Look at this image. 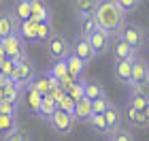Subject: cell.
Listing matches in <instances>:
<instances>
[{
  "label": "cell",
  "instance_id": "6da1fadb",
  "mask_svg": "<svg viewBox=\"0 0 149 141\" xmlns=\"http://www.w3.org/2000/svg\"><path fill=\"white\" fill-rule=\"evenodd\" d=\"M96 26L100 32H104L107 36H121V32L126 28V15L117 9L115 0H107V2H98V9L94 13Z\"/></svg>",
  "mask_w": 149,
  "mask_h": 141
},
{
  "label": "cell",
  "instance_id": "7a4b0ae2",
  "mask_svg": "<svg viewBox=\"0 0 149 141\" xmlns=\"http://www.w3.org/2000/svg\"><path fill=\"white\" fill-rule=\"evenodd\" d=\"M121 39H124L126 45L136 53L147 41V32H145L143 26L136 24V22H126V28H124V32H121Z\"/></svg>",
  "mask_w": 149,
  "mask_h": 141
},
{
  "label": "cell",
  "instance_id": "3957f363",
  "mask_svg": "<svg viewBox=\"0 0 149 141\" xmlns=\"http://www.w3.org/2000/svg\"><path fill=\"white\" fill-rule=\"evenodd\" d=\"M47 51H49V56L53 62H60V60H66L70 56V43L68 39L64 34H60V32H53L49 36V41H47Z\"/></svg>",
  "mask_w": 149,
  "mask_h": 141
},
{
  "label": "cell",
  "instance_id": "277c9868",
  "mask_svg": "<svg viewBox=\"0 0 149 141\" xmlns=\"http://www.w3.org/2000/svg\"><path fill=\"white\" fill-rule=\"evenodd\" d=\"M34 77H36V69H34V64L26 58V60H22V62L15 64V71H13V75H11V81L26 90L32 83V79H34Z\"/></svg>",
  "mask_w": 149,
  "mask_h": 141
},
{
  "label": "cell",
  "instance_id": "5b68a950",
  "mask_svg": "<svg viewBox=\"0 0 149 141\" xmlns=\"http://www.w3.org/2000/svg\"><path fill=\"white\" fill-rule=\"evenodd\" d=\"M0 43H2V49L6 53V58L13 60L15 64L28 58L26 56V43H24V39L19 34H11L9 39H4V41H0Z\"/></svg>",
  "mask_w": 149,
  "mask_h": 141
},
{
  "label": "cell",
  "instance_id": "8992f818",
  "mask_svg": "<svg viewBox=\"0 0 149 141\" xmlns=\"http://www.w3.org/2000/svg\"><path fill=\"white\" fill-rule=\"evenodd\" d=\"M49 126L58 135H70L72 128H74V118L70 113H64V111L56 109V113H53L51 120H49Z\"/></svg>",
  "mask_w": 149,
  "mask_h": 141
},
{
  "label": "cell",
  "instance_id": "52a82bcc",
  "mask_svg": "<svg viewBox=\"0 0 149 141\" xmlns=\"http://www.w3.org/2000/svg\"><path fill=\"white\" fill-rule=\"evenodd\" d=\"M70 53L74 58H79L81 62H90V60L94 58V51H92V45H90V39L83 36V34H77V39L72 41L70 45Z\"/></svg>",
  "mask_w": 149,
  "mask_h": 141
},
{
  "label": "cell",
  "instance_id": "ba28073f",
  "mask_svg": "<svg viewBox=\"0 0 149 141\" xmlns=\"http://www.w3.org/2000/svg\"><path fill=\"white\" fill-rule=\"evenodd\" d=\"M104 122H107V135H115L121 128V122H124V116H121V109L115 103L109 105V109L104 111Z\"/></svg>",
  "mask_w": 149,
  "mask_h": 141
},
{
  "label": "cell",
  "instance_id": "9c48e42d",
  "mask_svg": "<svg viewBox=\"0 0 149 141\" xmlns=\"http://www.w3.org/2000/svg\"><path fill=\"white\" fill-rule=\"evenodd\" d=\"M134 60H136V56H132V58H128V60H119V62H115L113 75H115V79H117L119 83H124V86H130Z\"/></svg>",
  "mask_w": 149,
  "mask_h": 141
},
{
  "label": "cell",
  "instance_id": "30bf717a",
  "mask_svg": "<svg viewBox=\"0 0 149 141\" xmlns=\"http://www.w3.org/2000/svg\"><path fill=\"white\" fill-rule=\"evenodd\" d=\"M17 30H19V22H17V17L13 15L11 11L0 13V41L9 39L11 34H17Z\"/></svg>",
  "mask_w": 149,
  "mask_h": 141
},
{
  "label": "cell",
  "instance_id": "8fae6325",
  "mask_svg": "<svg viewBox=\"0 0 149 141\" xmlns=\"http://www.w3.org/2000/svg\"><path fill=\"white\" fill-rule=\"evenodd\" d=\"M147 79H149V64L145 60L136 58L134 60V66H132V79H130V86H128V88L134 90V88H139L141 83H145Z\"/></svg>",
  "mask_w": 149,
  "mask_h": 141
},
{
  "label": "cell",
  "instance_id": "7c38bea8",
  "mask_svg": "<svg viewBox=\"0 0 149 141\" xmlns=\"http://www.w3.org/2000/svg\"><path fill=\"white\" fill-rule=\"evenodd\" d=\"M30 19L36 24H45L51 22V9L47 2H40V0H32L30 2Z\"/></svg>",
  "mask_w": 149,
  "mask_h": 141
},
{
  "label": "cell",
  "instance_id": "4fadbf2b",
  "mask_svg": "<svg viewBox=\"0 0 149 141\" xmlns=\"http://www.w3.org/2000/svg\"><path fill=\"white\" fill-rule=\"evenodd\" d=\"M90 45H92V51H94V58L96 56H102L104 51H109L111 49V36H107L104 32H100V30H96V32H92L90 36Z\"/></svg>",
  "mask_w": 149,
  "mask_h": 141
},
{
  "label": "cell",
  "instance_id": "5bb4252c",
  "mask_svg": "<svg viewBox=\"0 0 149 141\" xmlns=\"http://www.w3.org/2000/svg\"><path fill=\"white\" fill-rule=\"evenodd\" d=\"M111 49H113V58H115V62H119V60H128V58H132V56H136L130 47L126 45V41L121 36H115L111 39Z\"/></svg>",
  "mask_w": 149,
  "mask_h": 141
},
{
  "label": "cell",
  "instance_id": "9a60e30c",
  "mask_svg": "<svg viewBox=\"0 0 149 141\" xmlns=\"http://www.w3.org/2000/svg\"><path fill=\"white\" fill-rule=\"evenodd\" d=\"M72 118H74V124L77 122H83L87 124V120L92 118V103L87 98H81L74 103V113H72Z\"/></svg>",
  "mask_w": 149,
  "mask_h": 141
},
{
  "label": "cell",
  "instance_id": "2e32d148",
  "mask_svg": "<svg viewBox=\"0 0 149 141\" xmlns=\"http://www.w3.org/2000/svg\"><path fill=\"white\" fill-rule=\"evenodd\" d=\"M72 9H74V13H77L79 22H81V19L92 17L94 13H96V9H98V0H81V2H72Z\"/></svg>",
  "mask_w": 149,
  "mask_h": 141
},
{
  "label": "cell",
  "instance_id": "e0dca14e",
  "mask_svg": "<svg viewBox=\"0 0 149 141\" xmlns=\"http://www.w3.org/2000/svg\"><path fill=\"white\" fill-rule=\"evenodd\" d=\"M64 62H66V69H68V75L74 79V81H81V79H83V73H85V66H87V64L81 62L79 58H74L72 53L64 60Z\"/></svg>",
  "mask_w": 149,
  "mask_h": 141
},
{
  "label": "cell",
  "instance_id": "ac0fdd59",
  "mask_svg": "<svg viewBox=\"0 0 149 141\" xmlns=\"http://www.w3.org/2000/svg\"><path fill=\"white\" fill-rule=\"evenodd\" d=\"M30 90H34L36 94H40V96H47L49 94V90H51V77L47 75V73H36V77L32 79V83L28 86Z\"/></svg>",
  "mask_w": 149,
  "mask_h": 141
},
{
  "label": "cell",
  "instance_id": "d6986e66",
  "mask_svg": "<svg viewBox=\"0 0 149 141\" xmlns=\"http://www.w3.org/2000/svg\"><path fill=\"white\" fill-rule=\"evenodd\" d=\"M121 116H126L128 118V124L134 126V128H147V126H149V122H147L145 116H143V111L132 109L130 105H126V111L121 113Z\"/></svg>",
  "mask_w": 149,
  "mask_h": 141
},
{
  "label": "cell",
  "instance_id": "ffe728a7",
  "mask_svg": "<svg viewBox=\"0 0 149 141\" xmlns=\"http://www.w3.org/2000/svg\"><path fill=\"white\" fill-rule=\"evenodd\" d=\"M83 94H85V98L90 100V103H94V100H98V98H104L107 90L98 81H85L83 83Z\"/></svg>",
  "mask_w": 149,
  "mask_h": 141
},
{
  "label": "cell",
  "instance_id": "44dd1931",
  "mask_svg": "<svg viewBox=\"0 0 149 141\" xmlns=\"http://www.w3.org/2000/svg\"><path fill=\"white\" fill-rule=\"evenodd\" d=\"M36 22H32V19H28V22H22L19 24V30L17 34L24 39V43H36Z\"/></svg>",
  "mask_w": 149,
  "mask_h": 141
},
{
  "label": "cell",
  "instance_id": "7402d4cb",
  "mask_svg": "<svg viewBox=\"0 0 149 141\" xmlns=\"http://www.w3.org/2000/svg\"><path fill=\"white\" fill-rule=\"evenodd\" d=\"M56 109H58V103L49 96V94H47V96H43V100H40V109H38L36 116H38L40 120H45V122H49L51 116L56 113Z\"/></svg>",
  "mask_w": 149,
  "mask_h": 141
},
{
  "label": "cell",
  "instance_id": "603a6c76",
  "mask_svg": "<svg viewBox=\"0 0 149 141\" xmlns=\"http://www.w3.org/2000/svg\"><path fill=\"white\" fill-rule=\"evenodd\" d=\"M4 100H9V103H13V105H17L19 107V103L24 100V88H19L17 83H9L4 88Z\"/></svg>",
  "mask_w": 149,
  "mask_h": 141
},
{
  "label": "cell",
  "instance_id": "cb8c5ba5",
  "mask_svg": "<svg viewBox=\"0 0 149 141\" xmlns=\"http://www.w3.org/2000/svg\"><path fill=\"white\" fill-rule=\"evenodd\" d=\"M24 100L28 103V107H30V111H32V113H38V109H40V100H43V96H40V94H36L34 90L26 88V90H24Z\"/></svg>",
  "mask_w": 149,
  "mask_h": 141
},
{
  "label": "cell",
  "instance_id": "d4e9b609",
  "mask_svg": "<svg viewBox=\"0 0 149 141\" xmlns=\"http://www.w3.org/2000/svg\"><path fill=\"white\" fill-rule=\"evenodd\" d=\"M47 75L53 77L56 81H62L64 77H68V69H66V62H64V60H60V62H53V64H51V69L47 71Z\"/></svg>",
  "mask_w": 149,
  "mask_h": 141
},
{
  "label": "cell",
  "instance_id": "484cf974",
  "mask_svg": "<svg viewBox=\"0 0 149 141\" xmlns=\"http://www.w3.org/2000/svg\"><path fill=\"white\" fill-rule=\"evenodd\" d=\"M11 13L17 17L19 24L28 22V19H30V2H15V4H13V9H11Z\"/></svg>",
  "mask_w": 149,
  "mask_h": 141
},
{
  "label": "cell",
  "instance_id": "4316f807",
  "mask_svg": "<svg viewBox=\"0 0 149 141\" xmlns=\"http://www.w3.org/2000/svg\"><path fill=\"white\" fill-rule=\"evenodd\" d=\"M53 32H56V30H53V24H51V22L38 24V26H36V43H47Z\"/></svg>",
  "mask_w": 149,
  "mask_h": 141
},
{
  "label": "cell",
  "instance_id": "83f0119b",
  "mask_svg": "<svg viewBox=\"0 0 149 141\" xmlns=\"http://www.w3.org/2000/svg\"><path fill=\"white\" fill-rule=\"evenodd\" d=\"M15 128H19V122H17V118H6V116H0V135L6 137V135H11Z\"/></svg>",
  "mask_w": 149,
  "mask_h": 141
},
{
  "label": "cell",
  "instance_id": "f1b7e54d",
  "mask_svg": "<svg viewBox=\"0 0 149 141\" xmlns=\"http://www.w3.org/2000/svg\"><path fill=\"white\" fill-rule=\"evenodd\" d=\"M87 126L98 133V135H107V122H104V116H92L90 120H87Z\"/></svg>",
  "mask_w": 149,
  "mask_h": 141
},
{
  "label": "cell",
  "instance_id": "f546056e",
  "mask_svg": "<svg viewBox=\"0 0 149 141\" xmlns=\"http://www.w3.org/2000/svg\"><path fill=\"white\" fill-rule=\"evenodd\" d=\"M83 83H85V79H81V81H74L68 90H66V94L77 103V100H81V98H85V94H83Z\"/></svg>",
  "mask_w": 149,
  "mask_h": 141
},
{
  "label": "cell",
  "instance_id": "4dcf8cb0",
  "mask_svg": "<svg viewBox=\"0 0 149 141\" xmlns=\"http://www.w3.org/2000/svg\"><path fill=\"white\" fill-rule=\"evenodd\" d=\"M147 103H149V100H147V98H143L141 94H136V92H130V98H128V105H130L132 109H136V111H145Z\"/></svg>",
  "mask_w": 149,
  "mask_h": 141
},
{
  "label": "cell",
  "instance_id": "1f68e13d",
  "mask_svg": "<svg viewBox=\"0 0 149 141\" xmlns=\"http://www.w3.org/2000/svg\"><path fill=\"white\" fill-rule=\"evenodd\" d=\"M109 105H111L109 96H104V98H98V100H94V103H92V116H104V111L109 109Z\"/></svg>",
  "mask_w": 149,
  "mask_h": 141
},
{
  "label": "cell",
  "instance_id": "d6a6232c",
  "mask_svg": "<svg viewBox=\"0 0 149 141\" xmlns=\"http://www.w3.org/2000/svg\"><path fill=\"white\" fill-rule=\"evenodd\" d=\"M115 4H117V9L124 13V15H128V13H132V11H136L141 2L139 0H115Z\"/></svg>",
  "mask_w": 149,
  "mask_h": 141
},
{
  "label": "cell",
  "instance_id": "836d02e7",
  "mask_svg": "<svg viewBox=\"0 0 149 141\" xmlns=\"http://www.w3.org/2000/svg\"><path fill=\"white\" fill-rule=\"evenodd\" d=\"M2 141H30V135H28V130H26L24 126H19V128H15L11 135L2 137Z\"/></svg>",
  "mask_w": 149,
  "mask_h": 141
},
{
  "label": "cell",
  "instance_id": "e575fe53",
  "mask_svg": "<svg viewBox=\"0 0 149 141\" xmlns=\"http://www.w3.org/2000/svg\"><path fill=\"white\" fill-rule=\"evenodd\" d=\"M96 30H98V26H96V19H94V15L81 19V34H83V36H90L92 32H96Z\"/></svg>",
  "mask_w": 149,
  "mask_h": 141
},
{
  "label": "cell",
  "instance_id": "d590c367",
  "mask_svg": "<svg viewBox=\"0 0 149 141\" xmlns=\"http://www.w3.org/2000/svg\"><path fill=\"white\" fill-rule=\"evenodd\" d=\"M17 113H19V107H17V105L9 103V100H2V103H0V116H6V118H17Z\"/></svg>",
  "mask_w": 149,
  "mask_h": 141
},
{
  "label": "cell",
  "instance_id": "8d00e7d4",
  "mask_svg": "<svg viewBox=\"0 0 149 141\" xmlns=\"http://www.w3.org/2000/svg\"><path fill=\"white\" fill-rule=\"evenodd\" d=\"M58 109H60V111H64V113H70V116H72V113H74V100L68 96V94H64V96L58 100Z\"/></svg>",
  "mask_w": 149,
  "mask_h": 141
},
{
  "label": "cell",
  "instance_id": "74e56055",
  "mask_svg": "<svg viewBox=\"0 0 149 141\" xmlns=\"http://www.w3.org/2000/svg\"><path fill=\"white\" fill-rule=\"evenodd\" d=\"M109 141H136V139H134V135H132L130 128H119L115 135L109 137Z\"/></svg>",
  "mask_w": 149,
  "mask_h": 141
},
{
  "label": "cell",
  "instance_id": "f35d334b",
  "mask_svg": "<svg viewBox=\"0 0 149 141\" xmlns=\"http://www.w3.org/2000/svg\"><path fill=\"white\" fill-rule=\"evenodd\" d=\"M13 71H15V62L13 60H9L6 58L2 64H0V75H4V77H9L11 79V75H13Z\"/></svg>",
  "mask_w": 149,
  "mask_h": 141
},
{
  "label": "cell",
  "instance_id": "ab89813d",
  "mask_svg": "<svg viewBox=\"0 0 149 141\" xmlns=\"http://www.w3.org/2000/svg\"><path fill=\"white\" fill-rule=\"evenodd\" d=\"M130 92H136V94H141V96H143V98H147V100H149V79H147L145 83H141L139 88L130 90Z\"/></svg>",
  "mask_w": 149,
  "mask_h": 141
},
{
  "label": "cell",
  "instance_id": "60d3db41",
  "mask_svg": "<svg viewBox=\"0 0 149 141\" xmlns=\"http://www.w3.org/2000/svg\"><path fill=\"white\" fill-rule=\"evenodd\" d=\"M6 60V53H4V49H2V43H0V64H2Z\"/></svg>",
  "mask_w": 149,
  "mask_h": 141
},
{
  "label": "cell",
  "instance_id": "b9f144b4",
  "mask_svg": "<svg viewBox=\"0 0 149 141\" xmlns=\"http://www.w3.org/2000/svg\"><path fill=\"white\" fill-rule=\"evenodd\" d=\"M143 116H145V120L149 122V103H147V107H145V111H143Z\"/></svg>",
  "mask_w": 149,
  "mask_h": 141
},
{
  "label": "cell",
  "instance_id": "7bdbcfd3",
  "mask_svg": "<svg viewBox=\"0 0 149 141\" xmlns=\"http://www.w3.org/2000/svg\"><path fill=\"white\" fill-rule=\"evenodd\" d=\"M2 100H4V90L0 88V103H2Z\"/></svg>",
  "mask_w": 149,
  "mask_h": 141
}]
</instances>
